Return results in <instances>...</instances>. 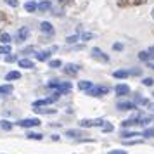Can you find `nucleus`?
<instances>
[{
	"instance_id": "nucleus-9",
	"label": "nucleus",
	"mask_w": 154,
	"mask_h": 154,
	"mask_svg": "<svg viewBox=\"0 0 154 154\" xmlns=\"http://www.w3.org/2000/svg\"><path fill=\"white\" fill-rule=\"evenodd\" d=\"M56 50H57V47H50L49 50H43V52H36L35 57L38 59V61H47V59L50 57V54H52V52H56Z\"/></svg>"
},
{
	"instance_id": "nucleus-34",
	"label": "nucleus",
	"mask_w": 154,
	"mask_h": 154,
	"mask_svg": "<svg viewBox=\"0 0 154 154\" xmlns=\"http://www.w3.org/2000/svg\"><path fill=\"white\" fill-rule=\"evenodd\" d=\"M78 40H80V35H73V36H68V38H66L68 43H75V42H78Z\"/></svg>"
},
{
	"instance_id": "nucleus-33",
	"label": "nucleus",
	"mask_w": 154,
	"mask_h": 154,
	"mask_svg": "<svg viewBox=\"0 0 154 154\" xmlns=\"http://www.w3.org/2000/svg\"><path fill=\"white\" fill-rule=\"evenodd\" d=\"M142 83L146 85V87H152V85H154V80H152L151 76H149V78H144V80H142Z\"/></svg>"
},
{
	"instance_id": "nucleus-7",
	"label": "nucleus",
	"mask_w": 154,
	"mask_h": 154,
	"mask_svg": "<svg viewBox=\"0 0 154 154\" xmlns=\"http://www.w3.org/2000/svg\"><path fill=\"white\" fill-rule=\"evenodd\" d=\"M139 59H140V61H146V63H151V61L154 59V47L139 52Z\"/></svg>"
},
{
	"instance_id": "nucleus-36",
	"label": "nucleus",
	"mask_w": 154,
	"mask_h": 154,
	"mask_svg": "<svg viewBox=\"0 0 154 154\" xmlns=\"http://www.w3.org/2000/svg\"><path fill=\"white\" fill-rule=\"evenodd\" d=\"M4 2H5L7 5H11V7H17V5H19V2H17V0H4Z\"/></svg>"
},
{
	"instance_id": "nucleus-5",
	"label": "nucleus",
	"mask_w": 154,
	"mask_h": 154,
	"mask_svg": "<svg viewBox=\"0 0 154 154\" xmlns=\"http://www.w3.org/2000/svg\"><path fill=\"white\" fill-rule=\"evenodd\" d=\"M92 57L97 59V61H100V63H109V56L104 54L99 47H94V49H92Z\"/></svg>"
},
{
	"instance_id": "nucleus-21",
	"label": "nucleus",
	"mask_w": 154,
	"mask_h": 154,
	"mask_svg": "<svg viewBox=\"0 0 154 154\" xmlns=\"http://www.w3.org/2000/svg\"><path fill=\"white\" fill-rule=\"evenodd\" d=\"M12 94V85H0V95H11Z\"/></svg>"
},
{
	"instance_id": "nucleus-12",
	"label": "nucleus",
	"mask_w": 154,
	"mask_h": 154,
	"mask_svg": "<svg viewBox=\"0 0 154 154\" xmlns=\"http://www.w3.org/2000/svg\"><path fill=\"white\" fill-rule=\"evenodd\" d=\"M114 92H116L118 95H128V94H130V87L125 85V83H119V85H116Z\"/></svg>"
},
{
	"instance_id": "nucleus-1",
	"label": "nucleus",
	"mask_w": 154,
	"mask_h": 154,
	"mask_svg": "<svg viewBox=\"0 0 154 154\" xmlns=\"http://www.w3.org/2000/svg\"><path fill=\"white\" fill-rule=\"evenodd\" d=\"M49 88H56L59 94H68L71 90V83L69 82H59V80H52L49 82Z\"/></svg>"
},
{
	"instance_id": "nucleus-15",
	"label": "nucleus",
	"mask_w": 154,
	"mask_h": 154,
	"mask_svg": "<svg viewBox=\"0 0 154 154\" xmlns=\"http://www.w3.org/2000/svg\"><path fill=\"white\" fill-rule=\"evenodd\" d=\"M118 109L119 111H132V109H135V102H119Z\"/></svg>"
},
{
	"instance_id": "nucleus-32",
	"label": "nucleus",
	"mask_w": 154,
	"mask_h": 154,
	"mask_svg": "<svg viewBox=\"0 0 154 154\" xmlns=\"http://www.w3.org/2000/svg\"><path fill=\"white\" fill-rule=\"evenodd\" d=\"M61 66H63V63H61L59 59H54V61H50V68H54V69H56V68H61Z\"/></svg>"
},
{
	"instance_id": "nucleus-22",
	"label": "nucleus",
	"mask_w": 154,
	"mask_h": 154,
	"mask_svg": "<svg viewBox=\"0 0 154 154\" xmlns=\"http://www.w3.org/2000/svg\"><path fill=\"white\" fill-rule=\"evenodd\" d=\"M133 102H135V106H147L149 104V100L144 99V97H140V95H135V97H133Z\"/></svg>"
},
{
	"instance_id": "nucleus-23",
	"label": "nucleus",
	"mask_w": 154,
	"mask_h": 154,
	"mask_svg": "<svg viewBox=\"0 0 154 154\" xmlns=\"http://www.w3.org/2000/svg\"><path fill=\"white\" fill-rule=\"evenodd\" d=\"M121 137H123V139H130V137H142V133H139V132H121Z\"/></svg>"
},
{
	"instance_id": "nucleus-13",
	"label": "nucleus",
	"mask_w": 154,
	"mask_h": 154,
	"mask_svg": "<svg viewBox=\"0 0 154 154\" xmlns=\"http://www.w3.org/2000/svg\"><path fill=\"white\" fill-rule=\"evenodd\" d=\"M17 63H19V68H24V69H31V68H35V63H33V61H29V59H26V57L19 59Z\"/></svg>"
},
{
	"instance_id": "nucleus-35",
	"label": "nucleus",
	"mask_w": 154,
	"mask_h": 154,
	"mask_svg": "<svg viewBox=\"0 0 154 154\" xmlns=\"http://www.w3.org/2000/svg\"><path fill=\"white\" fill-rule=\"evenodd\" d=\"M16 61H17V57L14 56V54H11V56H5V63H16Z\"/></svg>"
},
{
	"instance_id": "nucleus-20",
	"label": "nucleus",
	"mask_w": 154,
	"mask_h": 154,
	"mask_svg": "<svg viewBox=\"0 0 154 154\" xmlns=\"http://www.w3.org/2000/svg\"><path fill=\"white\" fill-rule=\"evenodd\" d=\"M21 78V73L19 71H9L7 75H5V80L7 82H11V80H19Z\"/></svg>"
},
{
	"instance_id": "nucleus-14",
	"label": "nucleus",
	"mask_w": 154,
	"mask_h": 154,
	"mask_svg": "<svg viewBox=\"0 0 154 154\" xmlns=\"http://www.w3.org/2000/svg\"><path fill=\"white\" fill-rule=\"evenodd\" d=\"M92 87H94V83H92V82H88V80L78 82V90H82V92H88Z\"/></svg>"
},
{
	"instance_id": "nucleus-18",
	"label": "nucleus",
	"mask_w": 154,
	"mask_h": 154,
	"mask_svg": "<svg viewBox=\"0 0 154 154\" xmlns=\"http://www.w3.org/2000/svg\"><path fill=\"white\" fill-rule=\"evenodd\" d=\"M36 7H38V4L33 2V0H29V2L24 4V11H26V12H36Z\"/></svg>"
},
{
	"instance_id": "nucleus-2",
	"label": "nucleus",
	"mask_w": 154,
	"mask_h": 154,
	"mask_svg": "<svg viewBox=\"0 0 154 154\" xmlns=\"http://www.w3.org/2000/svg\"><path fill=\"white\" fill-rule=\"evenodd\" d=\"M109 94V87H106V85H94L90 90L87 92V95H90V97H102V95H107Z\"/></svg>"
},
{
	"instance_id": "nucleus-3",
	"label": "nucleus",
	"mask_w": 154,
	"mask_h": 154,
	"mask_svg": "<svg viewBox=\"0 0 154 154\" xmlns=\"http://www.w3.org/2000/svg\"><path fill=\"white\" fill-rule=\"evenodd\" d=\"M17 125L21 126V128H33V126H40L42 121L38 118H24L21 121H17Z\"/></svg>"
},
{
	"instance_id": "nucleus-37",
	"label": "nucleus",
	"mask_w": 154,
	"mask_h": 154,
	"mask_svg": "<svg viewBox=\"0 0 154 154\" xmlns=\"http://www.w3.org/2000/svg\"><path fill=\"white\" fill-rule=\"evenodd\" d=\"M102 130H104V132H112L114 128H112L111 123H104V125H102Z\"/></svg>"
},
{
	"instance_id": "nucleus-27",
	"label": "nucleus",
	"mask_w": 154,
	"mask_h": 154,
	"mask_svg": "<svg viewBox=\"0 0 154 154\" xmlns=\"http://www.w3.org/2000/svg\"><path fill=\"white\" fill-rule=\"evenodd\" d=\"M47 104H49L47 99H40V100H35L33 102V107H40V106H47Z\"/></svg>"
},
{
	"instance_id": "nucleus-29",
	"label": "nucleus",
	"mask_w": 154,
	"mask_h": 154,
	"mask_svg": "<svg viewBox=\"0 0 154 154\" xmlns=\"http://www.w3.org/2000/svg\"><path fill=\"white\" fill-rule=\"evenodd\" d=\"M0 54H11V45H0Z\"/></svg>"
},
{
	"instance_id": "nucleus-42",
	"label": "nucleus",
	"mask_w": 154,
	"mask_h": 154,
	"mask_svg": "<svg viewBox=\"0 0 154 154\" xmlns=\"http://www.w3.org/2000/svg\"><path fill=\"white\" fill-rule=\"evenodd\" d=\"M61 5H66V4H71V0H59Z\"/></svg>"
},
{
	"instance_id": "nucleus-16",
	"label": "nucleus",
	"mask_w": 154,
	"mask_h": 154,
	"mask_svg": "<svg viewBox=\"0 0 154 154\" xmlns=\"http://www.w3.org/2000/svg\"><path fill=\"white\" fill-rule=\"evenodd\" d=\"M29 36V29L24 26V28H21L19 31H17V42H23V40H26Z\"/></svg>"
},
{
	"instance_id": "nucleus-26",
	"label": "nucleus",
	"mask_w": 154,
	"mask_h": 154,
	"mask_svg": "<svg viewBox=\"0 0 154 154\" xmlns=\"http://www.w3.org/2000/svg\"><path fill=\"white\" fill-rule=\"evenodd\" d=\"M28 139H31V140H42V139H43V135H42V133L29 132V133H28Z\"/></svg>"
},
{
	"instance_id": "nucleus-44",
	"label": "nucleus",
	"mask_w": 154,
	"mask_h": 154,
	"mask_svg": "<svg viewBox=\"0 0 154 154\" xmlns=\"http://www.w3.org/2000/svg\"><path fill=\"white\" fill-rule=\"evenodd\" d=\"M151 14H152V19H154V9H152V12H151Z\"/></svg>"
},
{
	"instance_id": "nucleus-11",
	"label": "nucleus",
	"mask_w": 154,
	"mask_h": 154,
	"mask_svg": "<svg viewBox=\"0 0 154 154\" xmlns=\"http://www.w3.org/2000/svg\"><path fill=\"white\" fill-rule=\"evenodd\" d=\"M40 31L47 33V35H54V26L49 21H43V23H40Z\"/></svg>"
},
{
	"instance_id": "nucleus-8",
	"label": "nucleus",
	"mask_w": 154,
	"mask_h": 154,
	"mask_svg": "<svg viewBox=\"0 0 154 154\" xmlns=\"http://www.w3.org/2000/svg\"><path fill=\"white\" fill-rule=\"evenodd\" d=\"M50 9H52V2H49V0H43V2H40V4H38L36 12H38V14H45V12H49Z\"/></svg>"
},
{
	"instance_id": "nucleus-43",
	"label": "nucleus",
	"mask_w": 154,
	"mask_h": 154,
	"mask_svg": "<svg viewBox=\"0 0 154 154\" xmlns=\"http://www.w3.org/2000/svg\"><path fill=\"white\" fill-rule=\"evenodd\" d=\"M149 68H151V69H154V63H149Z\"/></svg>"
},
{
	"instance_id": "nucleus-41",
	"label": "nucleus",
	"mask_w": 154,
	"mask_h": 154,
	"mask_svg": "<svg viewBox=\"0 0 154 154\" xmlns=\"http://www.w3.org/2000/svg\"><path fill=\"white\" fill-rule=\"evenodd\" d=\"M109 154H126V151H111Z\"/></svg>"
},
{
	"instance_id": "nucleus-25",
	"label": "nucleus",
	"mask_w": 154,
	"mask_h": 154,
	"mask_svg": "<svg viewBox=\"0 0 154 154\" xmlns=\"http://www.w3.org/2000/svg\"><path fill=\"white\" fill-rule=\"evenodd\" d=\"M0 128H2V130H11V128H12V123L7 121V119H2V121H0Z\"/></svg>"
},
{
	"instance_id": "nucleus-30",
	"label": "nucleus",
	"mask_w": 154,
	"mask_h": 154,
	"mask_svg": "<svg viewBox=\"0 0 154 154\" xmlns=\"http://www.w3.org/2000/svg\"><path fill=\"white\" fill-rule=\"evenodd\" d=\"M92 38H94V33H83V35L80 36V40H83V42H88Z\"/></svg>"
},
{
	"instance_id": "nucleus-24",
	"label": "nucleus",
	"mask_w": 154,
	"mask_h": 154,
	"mask_svg": "<svg viewBox=\"0 0 154 154\" xmlns=\"http://www.w3.org/2000/svg\"><path fill=\"white\" fill-rule=\"evenodd\" d=\"M66 137L78 139V137H82V132H80V130H68V132H66Z\"/></svg>"
},
{
	"instance_id": "nucleus-17",
	"label": "nucleus",
	"mask_w": 154,
	"mask_h": 154,
	"mask_svg": "<svg viewBox=\"0 0 154 154\" xmlns=\"http://www.w3.org/2000/svg\"><path fill=\"white\" fill-rule=\"evenodd\" d=\"M33 111L38 112V114H54L56 109H49V107H45V106H40V107H35Z\"/></svg>"
},
{
	"instance_id": "nucleus-31",
	"label": "nucleus",
	"mask_w": 154,
	"mask_h": 154,
	"mask_svg": "<svg viewBox=\"0 0 154 154\" xmlns=\"http://www.w3.org/2000/svg\"><path fill=\"white\" fill-rule=\"evenodd\" d=\"M142 137H146V139H152L154 137V128L152 130H146V132H142Z\"/></svg>"
},
{
	"instance_id": "nucleus-40",
	"label": "nucleus",
	"mask_w": 154,
	"mask_h": 154,
	"mask_svg": "<svg viewBox=\"0 0 154 154\" xmlns=\"http://www.w3.org/2000/svg\"><path fill=\"white\" fill-rule=\"evenodd\" d=\"M33 50H35V47H28V49L23 50V54H28V52H33Z\"/></svg>"
},
{
	"instance_id": "nucleus-19",
	"label": "nucleus",
	"mask_w": 154,
	"mask_h": 154,
	"mask_svg": "<svg viewBox=\"0 0 154 154\" xmlns=\"http://www.w3.org/2000/svg\"><path fill=\"white\" fill-rule=\"evenodd\" d=\"M112 76L118 78V80H123V78L130 76V71H126V69H118V71H114V73H112Z\"/></svg>"
},
{
	"instance_id": "nucleus-10",
	"label": "nucleus",
	"mask_w": 154,
	"mask_h": 154,
	"mask_svg": "<svg viewBox=\"0 0 154 154\" xmlns=\"http://www.w3.org/2000/svg\"><path fill=\"white\" fill-rule=\"evenodd\" d=\"M78 71H80V66H78V64H66V66H64V73H66L68 76H76Z\"/></svg>"
},
{
	"instance_id": "nucleus-39",
	"label": "nucleus",
	"mask_w": 154,
	"mask_h": 154,
	"mask_svg": "<svg viewBox=\"0 0 154 154\" xmlns=\"http://www.w3.org/2000/svg\"><path fill=\"white\" fill-rule=\"evenodd\" d=\"M140 73H142L140 69H130V75H133V76H139Z\"/></svg>"
},
{
	"instance_id": "nucleus-4",
	"label": "nucleus",
	"mask_w": 154,
	"mask_h": 154,
	"mask_svg": "<svg viewBox=\"0 0 154 154\" xmlns=\"http://www.w3.org/2000/svg\"><path fill=\"white\" fill-rule=\"evenodd\" d=\"M106 121L104 119H82L80 128H92V126H102Z\"/></svg>"
},
{
	"instance_id": "nucleus-6",
	"label": "nucleus",
	"mask_w": 154,
	"mask_h": 154,
	"mask_svg": "<svg viewBox=\"0 0 154 154\" xmlns=\"http://www.w3.org/2000/svg\"><path fill=\"white\" fill-rule=\"evenodd\" d=\"M149 0H118V7H137Z\"/></svg>"
},
{
	"instance_id": "nucleus-38",
	"label": "nucleus",
	"mask_w": 154,
	"mask_h": 154,
	"mask_svg": "<svg viewBox=\"0 0 154 154\" xmlns=\"http://www.w3.org/2000/svg\"><path fill=\"white\" fill-rule=\"evenodd\" d=\"M112 49L119 52V50H123V45H121V43H114V45H112Z\"/></svg>"
},
{
	"instance_id": "nucleus-28",
	"label": "nucleus",
	"mask_w": 154,
	"mask_h": 154,
	"mask_svg": "<svg viewBox=\"0 0 154 154\" xmlns=\"http://www.w3.org/2000/svg\"><path fill=\"white\" fill-rule=\"evenodd\" d=\"M0 40H2V43H11V35L9 33H2L0 35Z\"/></svg>"
}]
</instances>
